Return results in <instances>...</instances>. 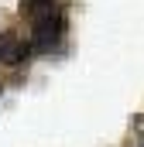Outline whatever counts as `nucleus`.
Masks as SVG:
<instances>
[{
	"mask_svg": "<svg viewBox=\"0 0 144 147\" xmlns=\"http://www.w3.org/2000/svg\"><path fill=\"white\" fill-rule=\"evenodd\" d=\"M62 31H65V21H62L58 14H48V17L35 21V28H31V48L52 51V48L62 41Z\"/></svg>",
	"mask_w": 144,
	"mask_h": 147,
	"instance_id": "1",
	"label": "nucleus"
},
{
	"mask_svg": "<svg viewBox=\"0 0 144 147\" xmlns=\"http://www.w3.org/2000/svg\"><path fill=\"white\" fill-rule=\"evenodd\" d=\"M141 147H144V144H141Z\"/></svg>",
	"mask_w": 144,
	"mask_h": 147,
	"instance_id": "4",
	"label": "nucleus"
},
{
	"mask_svg": "<svg viewBox=\"0 0 144 147\" xmlns=\"http://www.w3.org/2000/svg\"><path fill=\"white\" fill-rule=\"evenodd\" d=\"M10 51H17V34L14 31H3L0 34V58H10ZM14 62V58H10Z\"/></svg>",
	"mask_w": 144,
	"mask_h": 147,
	"instance_id": "3",
	"label": "nucleus"
},
{
	"mask_svg": "<svg viewBox=\"0 0 144 147\" xmlns=\"http://www.w3.org/2000/svg\"><path fill=\"white\" fill-rule=\"evenodd\" d=\"M21 14L31 21H41L48 14H55V0H21Z\"/></svg>",
	"mask_w": 144,
	"mask_h": 147,
	"instance_id": "2",
	"label": "nucleus"
}]
</instances>
